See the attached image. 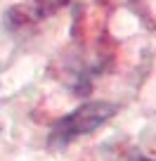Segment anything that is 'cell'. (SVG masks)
<instances>
[{
    "label": "cell",
    "mask_w": 156,
    "mask_h": 161,
    "mask_svg": "<svg viewBox=\"0 0 156 161\" xmlns=\"http://www.w3.org/2000/svg\"><path fill=\"white\" fill-rule=\"evenodd\" d=\"M114 114H116V104H111V102H88V104L78 107L76 111H71L64 119L57 121L50 137H47V145L52 149H64L76 137L88 135L95 128H100Z\"/></svg>",
    "instance_id": "1"
},
{
    "label": "cell",
    "mask_w": 156,
    "mask_h": 161,
    "mask_svg": "<svg viewBox=\"0 0 156 161\" xmlns=\"http://www.w3.org/2000/svg\"><path fill=\"white\" fill-rule=\"evenodd\" d=\"M35 10H38V17H50L55 12H59L62 7H66L69 0H33Z\"/></svg>",
    "instance_id": "2"
},
{
    "label": "cell",
    "mask_w": 156,
    "mask_h": 161,
    "mask_svg": "<svg viewBox=\"0 0 156 161\" xmlns=\"http://www.w3.org/2000/svg\"><path fill=\"white\" fill-rule=\"evenodd\" d=\"M132 161H151V159H147V156H135Z\"/></svg>",
    "instance_id": "3"
}]
</instances>
